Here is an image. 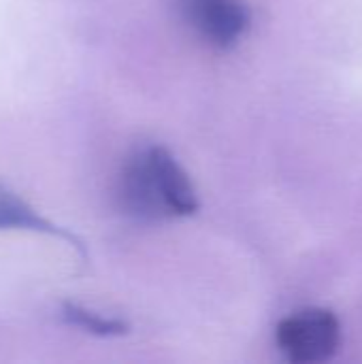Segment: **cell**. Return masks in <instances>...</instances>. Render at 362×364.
<instances>
[{
  "label": "cell",
  "instance_id": "6da1fadb",
  "mask_svg": "<svg viewBox=\"0 0 362 364\" xmlns=\"http://www.w3.org/2000/svg\"><path fill=\"white\" fill-rule=\"evenodd\" d=\"M117 203L124 215L143 224L198 211L190 175L162 145L139 147L126 158L117 177Z\"/></svg>",
  "mask_w": 362,
  "mask_h": 364
},
{
  "label": "cell",
  "instance_id": "7a4b0ae2",
  "mask_svg": "<svg viewBox=\"0 0 362 364\" xmlns=\"http://www.w3.org/2000/svg\"><path fill=\"white\" fill-rule=\"evenodd\" d=\"M275 343L290 363H326L341 348V322L331 309H303L277 324Z\"/></svg>",
  "mask_w": 362,
  "mask_h": 364
},
{
  "label": "cell",
  "instance_id": "3957f363",
  "mask_svg": "<svg viewBox=\"0 0 362 364\" xmlns=\"http://www.w3.org/2000/svg\"><path fill=\"white\" fill-rule=\"evenodd\" d=\"M186 21L211 47H235L252 26V11L245 0H179Z\"/></svg>",
  "mask_w": 362,
  "mask_h": 364
},
{
  "label": "cell",
  "instance_id": "277c9868",
  "mask_svg": "<svg viewBox=\"0 0 362 364\" xmlns=\"http://www.w3.org/2000/svg\"><path fill=\"white\" fill-rule=\"evenodd\" d=\"M6 230H21V232H36V235L53 237L66 243L68 247H73V252L83 262L87 260L85 243L75 232L41 215L23 196H19L13 188L0 181V232H6Z\"/></svg>",
  "mask_w": 362,
  "mask_h": 364
},
{
  "label": "cell",
  "instance_id": "5b68a950",
  "mask_svg": "<svg viewBox=\"0 0 362 364\" xmlns=\"http://www.w3.org/2000/svg\"><path fill=\"white\" fill-rule=\"evenodd\" d=\"M60 320L73 328H79L94 337H122L130 333V326L119 318H109L98 311H92L77 303L60 305Z\"/></svg>",
  "mask_w": 362,
  "mask_h": 364
}]
</instances>
